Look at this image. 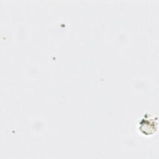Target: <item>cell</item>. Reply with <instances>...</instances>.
<instances>
[{
    "label": "cell",
    "instance_id": "obj_1",
    "mask_svg": "<svg viewBox=\"0 0 159 159\" xmlns=\"http://www.w3.org/2000/svg\"><path fill=\"white\" fill-rule=\"evenodd\" d=\"M155 125V122L152 119H149L148 120L143 119L140 123V129L144 134H151L154 132L155 130L156 129Z\"/></svg>",
    "mask_w": 159,
    "mask_h": 159
}]
</instances>
